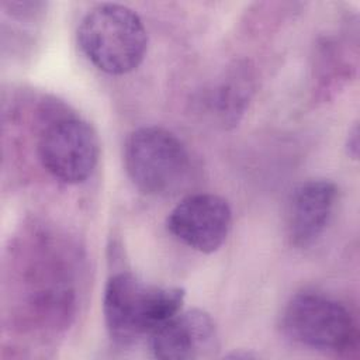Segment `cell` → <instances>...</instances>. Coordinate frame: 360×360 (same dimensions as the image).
Instances as JSON below:
<instances>
[{
    "label": "cell",
    "mask_w": 360,
    "mask_h": 360,
    "mask_svg": "<svg viewBox=\"0 0 360 360\" xmlns=\"http://www.w3.org/2000/svg\"><path fill=\"white\" fill-rule=\"evenodd\" d=\"M186 291L146 283L132 273L114 274L104 291L103 312L110 338L132 345L183 309Z\"/></svg>",
    "instance_id": "6da1fadb"
},
{
    "label": "cell",
    "mask_w": 360,
    "mask_h": 360,
    "mask_svg": "<svg viewBox=\"0 0 360 360\" xmlns=\"http://www.w3.org/2000/svg\"><path fill=\"white\" fill-rule=\"evenodd\" d=\"M77 44L101 72L125 75L136 69L148 49V32L141 17L127 6L104 3L80 21Z\"/></svg>",
    "instance_id": "7a4b0ae2"
},
{
    "label": "cell",
    "mask_w": 360,
    "mask_h": 360,
    "mask_svg": "<svg viewBox=\"0 0 360 360\" xmlns=\"http://www.w3.org/2000/svg\"><path fill=\"white\" fill-rule=\"evenodd\" d=\"M124 165L134 186L148 195H170L186 183L191 163L184 143L160 127H142L129 134Z\"/></svg>",
    "instance_id": "3957f363"
},
{
    "label": "cell",
    "mask_w": 360,
    "mask_h": 360,
    "mask_svg": "<svg viewBox=\"0 0 360 360\" xmlns=\"http://www.w3.org/2000/svg\"><path fill=\"white\" fill-rule=\"evenodd\" d=\"M281 329L292 342L322 352L347 350L356 338L349 309L321 292L295 294L281 315Z\"/></svg>",
    "instance_id": "277c9868"
},
{
    "label": "cell",
    "mask_w": 360,
    "mask_h": 360,
    "mask_svg": "<svg viewBox=\"0 0 360 360\" xmlns=\"http://www.w3.org/2000/svg\"><path fill=\"white\" fill-rule=\"evenodd\" d=\"M100 142L94 128L77 117L52 121L38 141V156L44 169L55 179L79 184L94 172Z\"/></svg>",
    "instance_id": "5b68a950"
},
{
    "label": "cell",
    "mask_w": 360,
    "mask_h": 360,
    "mask_svg": "<svg viewBox=\"0 0 360 360\" xmlns=\"http://www.w3.org/2000/svg\"><path fill=\"white\" fill-rule=\"evenodd\" d=\"M166 225L170 233L188 248L201 253H212L226 240L232 225V211L219 195L193 194L170 211Z\"/></svg>",
    "instance_id": "8992f818"
},
{
    "label": "cell",
    "mask_w": 360,
    "mask_h": 360,
    "mask_svg": "<svg viewBox=\"0 0 360 360\" xmlns=\"http://www.w3.org/2000/svg\"><path fill=\"white\" fill-rule=\"evenodd\" d=\"M148 339L152 354L163 360L200 359L218 347L215 322L201 309L179 311Z\"/></svg>",
    "instance_id": "52a82bcc"
},
{
    "label": "cell",
    "mask_w": 360,
    "mask_h": 360,
    "mask_svg": "<svg viewBox=\"0 0 360 360\" xmlns=\"http://www.w3.org/2000/svg\"><path fill=\"white\" fill-rule=\"evenodd\" d=\"M338 198L330 180H308L292 188L285 208V235L290 245L308 248L323 233Z\"/></svg>",
    "instance_id": "ba28073f"
},
{
    "label": "cell",
    "mask_w": 360,
    "mask_h": 360,
    "mask_svg": "<svg viewBox=\"0 0 360 360\" xmlns=\"http://www.w3.org/2000/svg\"><path fill=\"white\" fill-rule=\"evenodd\" d=\"M347 150L356 159L359 155V128L357 125L353 127L349 138H347Z\"/></svg>",
    "instance_id": "9c48e42d"
}]
</instances>
